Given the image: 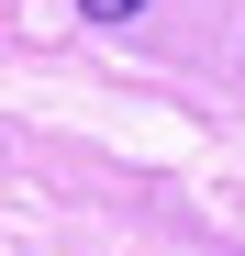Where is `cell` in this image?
Wrapping results in <instances>:
<instances>
[{
    "label": "cell",
    "mask_w": 245,
    "mask_h": 256,
    "mask_svg": "<svg viewBox=\"0 0 245 256\" xmlns=\"http://www.w3.org/2000/svg\"><path fill=\"white\" fill-rule=\"evenodd\" d=\"M78 12H90V22H134L145 0H78Z\"/></svg>",
    "instance_id": "obj_1"
}]
</instances>
